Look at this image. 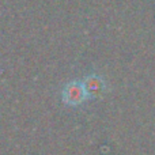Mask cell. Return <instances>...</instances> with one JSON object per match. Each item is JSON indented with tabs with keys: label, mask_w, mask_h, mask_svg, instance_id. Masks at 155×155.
Instances as JSON below:
<instances>
[{
	"label": "cell",
	"mask_w": 155,
	"mask_h": 155,
	"mask_svg": "<svg viewBox=\"0 0 155 155\" xmlns=\"http://www.w3.org/2000/svg\"><path fill=\"white\" fill-rule=\"evenodd\" d=\"M60 99L64 106L72 109L83 106L86 102L90 101L82 79H74L65 83L60 91Z\"/></svg>",
	"instance_id": "6da1fadb"
},
{
	"label": "cell",
	"mask_w": 155,
	"mask_h": 155,
	"mask_svg": "<svg viewBox=\"0 0 155 155\" xmlns=\"http://www.w3.org/2000/svg\"><path fill=\"white\" fill-rule=\"evenodd\" d=\"M84 84L86 93L90 101H95L104 97L107 91V83L106 79L98 72H90L82 79Z\"/></svg>",
	"instance_id": "7a4b0ae2"
}]
</instances>
